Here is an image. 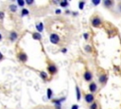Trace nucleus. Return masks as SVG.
Returning a JSON list of instances; mask_svg holds the SVG:
<instances>
[{
	"label": "nucleus",
	"instance_id": "9d476101",
	"mask_svg": "<svg viewBox=\"0 0 121 109\" xmlns=\"http://www.w3.org/2000/svg\"><path fill=\"white\" fill-rule=\"evenodd\" d=\"M17 37H18V34H17L15 31H11V32H10V34H9V39H10V41H15V40L17 39Z\"/></svg>",
	"mask_w": 121,
	"mask_h": 109
},
{
	"label": "nucleus",
	"instance_id": "5701e85b",
	"mask_svg": "<svg viewBox=\"0 0 121 109\" xmlns=\"http://www.w3.org/2000/svg\"><path fill=\"white\" fill-rule=\"evenodd\" d=\"M17 3H18V5H19V6H21V7H23V6L25 5V2H24V1H22V0H17Z\"/></svg>",
	"mask_w": 121,
	"mask_h": 109
},
{
	"label": "nucleus",
	"instance_id": "a211bd4d",
	"mask_svg": "<svg viewBox=\"0 0 121 109\" xmlns=\"http://www.w3.org/2000/svg\"><path fill=\"white\" fill-rule=\"evenodd\" d=\"M9 9H10L11 11H13V12H14V11H16V10H17V7H16L15 5H10V6H9Z\"/></svg>",
	"mask_w": 121,
	"mask_h": 109
},
{
	"label": "nucleus",
	"instance_id": "7ed1b4c3",
	"mask_svg": "<svg viewBox=\"0 0 121 109\" xmlns=\"http://www.w3.org/2000/svg\"><path fill=\"white\" fill-rule=\"evenodd\" d=\"M84 100L87 102V103H92V102H94V100H95V97H94V95L93 94H91V93H88V94H85L84 95Z\"/></svg>",
	"mask_w": 121,
	"mask_h": 109
},
{
	"label": "nucleus",
	"instance_id": "393cba45",
	"mask_svg": "<svg viewBox=\"0 0 121 109\" xmlns=\"http://www.w3.org/2000/svg\"><path fill=\"white\" fill-rule=\"evenodd\" d=\"M71 109H78V104H74V105H72Z\"/></svg>",
	"mask_w": 121,
	"mask_h": 109
},
{
	"label": "nucleus",
	"instance_id": "c756f323",
	"mask_svg": "<svg viewBox=\"0 0 121 109\" xmlns=\"http://www.w3.org/2000/svg\"><path fill=\"white\" fill-rule=\"evenodd\" d=\"M66 51H67L66 48H62V49H61V52H62V53H66Z\"/></svg>",
	"mask_w": 121,
	"mask_h": 109
},
{
	"label": "nucleus",
	"instance_id": "7c9ffc66",
	"mask_svg": "<svg viewBox=\"0 0 121 109\" xmlns=\"http://www.w3.org/2000/svg\"><path fill=\"white\" fill-rule=\"evenodd\" d=\"M65 13H66V14H69V13H71V11H70L69 9H66V10H65Z\"/></svg>",
	"mask_w": 121,
	"mask_h": 109
},
{
	"label": "nucleus",
	"instance_id": "2f4dec72",
	"mask_svg": "<svg viewBox=\"0 0 121 109\" xmlns=\"http://www.w3.org/2000/svg\"><path fill=\"white\" fill-rule=\"evenodd\" d=\"M72 13H73V15H74V16H77V15L78 14V12H72Z\"/></svg>",
	"mask_w": 121,
	"mask_h": 109
},
{
	"label": "nucleus",
	"instance_id": "dca6fc26",
	"mask_svg": "<svg viewBox=\"0 0 121 109\" xmlns=\"http://www.w3.org/2000/svg\"><path fill=\"white\" fill-rule=\"evenodd\" d=\"M84 6H85V2L84 1H79L78 2V8H79V9H83Z\"/></svg>",
	"mask_w": 121,
	"mask_h": 109
},
{
	"label": "nucleus",
	"instance_id": "ddd939ff",
	"mask_svg": "<svg viewBox=\"0 0 121 109\" xmlns=\"http://www.w3.org/2000/svg\"><path fill=\"white\" fill-rule=\"evenodd\" d=\"M32 37H33L35 40H41V38H42V36H41V34H40L39 32H34V33L32 34Z\"/></svg>",
	"mask_w": 121,
	"mask_h": 109
},
{
	"label": "nucleus",
	"instance_id": "f257e3e1",
	"mask_svg": "<svg viewBox=\"0 0 121 109\" xmlns=\"http://www.w3.org/2000/svg\"><path fill=\"white\" fill-rule=\"evenodd\" d=\"M91 24H92V26L95 27H99L102 25V21H101L100 17H98V16H95V17L92 18V20H91Z\"/></svg>",
	"mask_w": 121,
	"mask_h": 109
},
{
	"label": "nucleus",
	"instance_id": "6ab92c4d",
	"mask_svg": "<svg viewBox=\"0 0 121 109\" xmlns=\"http://www.w3.org/2000/svg\"><path fill=\"white\" fill-rule=\"evenodd\" d=\"M52 97V90L50 88L47 89V99H51Z\"/></svg>",
	"mask_w": 121,
	"mask_h": 109
},
{
	"label": "nucleus",
	"instance_id": "6e6552de",
	"mask_svg": "<svg viewBox=\"0 0 121 109\" xmlns=\"http://www.w3.org/2000/svg\"><path fill=\"white\" fill-rule=\"evenodd\" d=\"M103 5H104L105 8L110 9V8H112V7L114 5V2L112 1V0H104V1H103Z\"/></svg>",
	"mask_w": 121,
	"mask_h": 109
},
{
	"label": "nucleus",
	"instance_id": "a878e982",
	"mask_svg": "<svg viewBox=\"0 0 121 109\" xmlns=\"http://www.w3.org/2000/svg\"><path fill=\"white\" fill-rule=\"evenodd\" d=\"M33 3H34L33 0H27V1H26V4H28V5H31V4H33Z\"/></svg>",
	"mask_w": 121,
	"mask_h": 109
},
{
	"label": "nucleus",
	"instance_id": "1a4fd4ad",
	"mask_svg": "<svg viewBox=\"0 0 121 109\" xmlns=\"http://www.w3.org/2000/svg\"><path fill=\"white\" fill-rule=\"evenodd\" d=\"M76 94H77V100H81V93H80V89H79L78 85H76Z\"/></svg>",
	"mask_w": 121,
	"mask_h": 109
},
{
	"label": "nucleus",
	"instance_id": "2eb2a0df",
	"mask_svg": "<svg viewBox=\"0 0 121 109\" xmlns=\"http://www.w3.org/2000/svg\"><path fill=\"white\" fill-rule=\"evenodd\" d=\"M68 5H69V3H68L67 1H61V2H60V7L66 8Z\"/></svg>",
	"mask_w": 121,
	"mask_h": 109
},
{
	"label": "nucleus",
	"instance_id": "72a5a7b5",
	"mask_svg": "<svg viewBox=\"0 0 121 109\" xmlns=\"http://www.w3.org/2000/svg\"><path fill=\"white\" fill-rule=\"evenodd\" d=\"M1 38H2V36H1V34H0V40H1Z\"/></svg>",
	"mask_w": 121,
	"mask_h": 109
},
{
	"label": "nucleus",
	"instance_id": "f03ea898",
	"mask_svg": "<svg viewBox=\"0 0 121 109\" xmlns=\"http://www.w3.org/2000/svg\"><path fill=\"white\" fill-rule=\"evenodd\" d=\"M60 36L57 34V33H52L51 35H50V37H49V40H50V42L52 43V44H54V45H57V44H59V42H60Z\"/></svg>",
	"mask_w": 121,
	"mask_h": 109
},
{
	"label": "nucleus",
	"instance_id": "473e14b6",
	"mask_svg": "<svg viewBox=\"0 0 121 109\" xmlns=\"http://www.w3.org/2000/svg\"><path fill=\"white\" fill-rule=\"evenodd\" d=\"M1 59H3V55H2L1 52H0V60H1Z\"/></svg>",
	"mask_w": 121,
	"mask_h": 109
},
{
	"label": "nucleus",
	"instance_id": "f3484780",
	"mask_svg": "<svg viewBox=\"0 0 121 109\" xmlns=\"http://www.w3.org/2000/svg\"><path fill=\"white\" fill-rule=\"evenodd\" d=\"M84 49L87 51V52H92V47H91V45H86L85 46H84Z\"/></svg>",
	"mask_w": 121,
	"mask_h": 109
},
{
	"label": "nucleus",
	"instance_id": "39448f33",
	"mask_svg": "<svg viewBox=\"0 0 121 109\" xmlns=\"http://www.w3.org/2000/svg\"><path fill=\"white\" fill-rule=\"evenodd\" d=\"M47 70H48V72H49L51 75H54V74L57 73L58 68H57V66H56L55 64H49V65L47 66Z\"/></svg>",
	"mask_w": 121,
	"mask_h": 109
},
{
	"label": "nucleus",
	"instance_id": "b1692460",
	"mask_svg": "<svg viewBox=\"0 0 121 109\" xmlns=\"http://www.w3.org/2000/svg\"><path fill=\"white\" fill-rule=\"evenodd\" d=\"M117 10H118L119 13H121V2H119L118 5H117Z\"/></svg>",
	"mask_w": 121,
	"mask_h": 109
},
{
	"label": "nucleus",
	"instance_id": "423d86ee",
	"mask_svg": "<svg viewBox=\"0 0 121 109\" xmlns=\"http://www.w3.org/2000/svg\"><path fill=\"white\" fill-rule=\"evenodd\" d=\"M89 90H90L91 94L95 93V92L97 90V85H96V83L94 82H92L91 83H89Z\"/></svg>",
	"mask_w": 121,
	"mask_h": 109
},
{
	"label": "nucleus",
	"instance_id": "aec40b11",
	"mask_svg": "<svg viewBox=\"0 0 121 109\" xmlns=\"http://www.w3.org/2000/svg\"><path fill=\"white\" fill-rule=\"evenodd\" d=\"M41 77H42L43 79L46 80V79H47V74H46L45 72H43H43H41Z\"/></svg>",
	"mask_w": 121,
	"mask_h": 109
},
{
	"label": "nucleus",
	"instance_id": "412c9836",
	"mask_svg": "<svg viewBox=\"0 0 121 109\" xmlns=\"http://www.w3.org/2000/svg\"><path fill=\"white\" fill-rule=\"evenodd\" d=\"M28 14V10L26 9H22V15H27Z\"/></svg>",
	"mask_w": 121,
	"mask_h": 109
},
{
	"label": "nucleus",
	"instance_id": "4468645a",
	"mask_svg": "<svg viewBox=\"0 0 121 109\" xmlns=\"http://www.w3.org/2000/svg\"><path fill=\"white\" fill-rule=\"evenodd\" d=\"M97 103L95 102V101H94V102H92L91 104H90V106H89V109H97Z\"/></svg>",
	"mask_w": 121,
	"mask_h": 109
},
{
	"label": "nucleus",
	"instance_id": "f8f14e48",
	"mask_svg": "<svg viewBox=\"0 0 121 109\" xmlns=\"http://www.w3.org/2000/svg\"><path fill=\"white\" fill-rule=\"evenodd\" d=\"M36 28H37V30H38L39 33L42 32V31L43 30V23H38V24L36 25Z\"/></svg>",
	"mask_w": 121,
	"mask_h": 109
},
{
	"label": "nucleus",
	"instance_id": "0eeeda50",
	"mask_svg": "<svg viewBox=\"0 0 121 109\" xmlns=\"http://www.w3.org/2000/svg\"><path fill=\"white\" fill-rule=\"evenodd\" d=\"M107 80H108V77L106 74H101L99 77H98V81L101 84H105L107 82Z\"/></svg>",
	"mask_w": 121,
	"mask_h": 109
},
{
	"label": "nucleus",
	"instance_id": "9b49d317",
	"mask_svg": "<svg viewBox=\"0 0 121 109\" xmlns=\"http://www.w3.org/2000/svg\"><path fill=\"white\" fill-rule=\"evenodd\" d=\"M18 58H19L20 61H22V62H26V60H27V56H26L25 53H20V54L18 55Z\"/></svg>",
	"mask_w": 121,
	"mask_h": 109
},
{
	"label": "nucleus",
	"instance_id": "20e7f679",
	"mask_svg": "<svg viewBox=\"0 0 121 109\" xmlns=\"http://www.w3.org/2000/svg\"><path fill=\"white\" fill-rule=\"evenodd\" d=\"M83 79L86 81V82H91L93 80V73L89 70H86L83 74Z\"/></svg>",
	"mask_w": 121,
	"mask_h": 109
},
{
	"label": "nucleus",
	"instance_id": "c85d7f7f",
	"mask_svg": "<svg viewBox=\"0 0 121 109\" xmlns=\"http://www.w3.org/2000/svg\"><path fill=\"white\" fill-rule=\"evenodd\" d=\"M56 14H60V13H61V10L60 9H56Z\"/></svg>",
	"mask_w": 121,
	"mask_h": 109
},
{
	"label": "nucleus",
	"instance_id": "bb28decb",
	"mask_svg": "<svg viewBox=\"0 0 121 109\" xmlns=\"http://www.w3.org/2000/svg\"><path fill=\"white\" fill-rule=\"evenodd\" d=\"M83 36H84V39H85V40H88V37H89V34H88V33H84Z\"/></svg>",
	"mask_w": 121,
	"mask_h": 109
},
{
	"label": "nucleus",
	"instance_id": "4be33fe9",
	"mask_svg": "<svg viewBox=\"0 0 121 109\" xmlns=\"http://www.w3.org/2000/svg\"><path fill=\"white\" fill-rule=\"evenodd\" d=\"M92 3H93L95 6H97V5H99V4H100V0H93V1H92Z\"/></svg>",
	"mask_w": 121,
	"mask_h": 109
},
{
	"label": "nucleus",
	"instance_id": "cd10ccee",
	"mask_svg": "<svg viewBox=\"0 0 121 109\" xmlns=\"http://www.w3.org/2000/svg\"><path fill=\"white\" fill-rule=\"evenodd\" d=\"M3 18H4V12L0 11V19H3Z\"/></svg>",
	"mask_w": 121,
	"mask_h": 109
}]
</instances>
